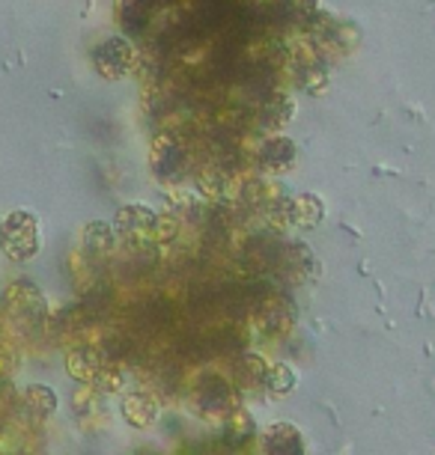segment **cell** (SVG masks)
Instances as JSON below:
<instances>
[{
	"instance_id": "obj_3",
	"label": "cell",
	"mask_w": 435,
	"mask_h": 455,
	"mask_svg": "<svg viewBox=\"0 0 435 455\" xmlns=\"http://www.w3.org/2000/svg\"><path fill=\"white\" fill-rule=\"evenodd\" d=\"M158 220L161 214L152 212L149 205L134 203V205H123L110 227H114L117 238H123L132 251H149L158 242Z\"/></svg>"
},
{
	"instance_id": "obj_25",
	"label": "cell",
	"mask_w": 435,
	"mask_h": 455,
	"mask_svg": "<svg viewBox=\"0 0 435 455\" xmlns=\"http://www.w3.org/2000/svg\"><path fill=\"white\" fill-rule=\"evenodd\" d=\"M149 4H152V6H173L176 0H149Z\"/></svg>"
},
{
	"instance_id": "obj_6",
	"label": "cell",
	"mask_w": 435,
	"mask_h": 455,
	"mask_svg": "<svg viewBox=\"0 0 435 455\" xmlns=\"http://www.w3.org/2000/svg\"><path fill=\"white\" fill-rule=\"evenodd\" d=\"M149 158H152V173L161 182H176V179H182L185 167H189V152H185V143L176 134H158L156 143H152Z\"/></svg>"
},
{
	"instance_id": "obj_9",
	"label": "cell",
	"mask_w": 435,
	"mask_h": 455,
	"mask_svg": "<svg viewBox=\"0 0 435 455\" xmlns=\"http://www.w3.org/2000/svg\"><path fill=\"white\" fill-rule=\"evenodd\" d=\"M105 366H108V360L101 355V348L96 346H75L69 355H66V369H69V375L75 381H81L84 387H96Z\"/></svg>"
},
{
	"instance_id": "obj_11",
	"label": "cell",
	"mask_w": 435,
	"mask_h": 455,
	"mask_svg": "<svg viewBox=\"0 0 435 455\" xmlns=\"http://www.w3.org/2000/svg\"><path fill=\"white\" fill-rule=\"evenodd\" d=\"M269 363L260 355H251V351H238L230 363V378L227 381L238 390H257L262 387V378H266Z\"/></svg>"
},
{
	"instance_id": "obj_4",
	"label": "cell",
	"mask_w": 435,
	"mask_h": 455,
	"mask_svg": "<svg viewBox=\"0 0 435 455\" xmlns=\"http://www.w3.org/2000/svg\"><path fill=\"white\" fill-rule=\"evenodd\" d=\"M0 242H4V251L10 259L15 262L33 259L39 253V220L30 212H12L4 220Z\"/></svg>"
},
{
	"instance_id": "obj_12",
	"label": "cell",
	"mask_w": 435,
	"mask_h": 455,
	"mask_svg": "<svg viewBox=\"0 0 435 455\" xmlns=\"http://www.w3.org/2000/svg\"><path fill=\"white\" fill-rule=\"evenodd\" d=\"M293 114H295V105L293 99L284 96V92H271L260 101V110H257V125L262 132L275 134L280 128H286L293 123Z\"/></svg>"
},
{
	"instance_id": "obj_14",
	"label": "cell",
	"mask_w": 435,
	"mask_h": 455,
	"mask_svg": "<svg viewBox=\"0 0 435 455\" xmlns=\"http://www.w3.org/2000/svg\"><path fill=\"white\" fill-rule=\"evenodd\" d=\"M117 19H119V28H123L125 36L138 39V36H143V33L149 30L152 4H149V0H119Z\"/></svg>"
},
{
	"instance_id": "obj_24",
	"label": "cell",
	"mask_w": 435,
	"mask_h": 455,
	"mask_svg": "<svg viewBox=\"0 0 435 455\" xmlns=\"http://www.w3.org/2000/svg\"><path fill=\"white\" fill-rule=\"evenodd\" d=\"M75 414L90 419L101 414V393L93 390V387H81L78 393H75Z\"/></svg>"
},
{
	"instance_id": "obj_5",
	"label": "cell",
	"mask_w": 435,
	"mask_h": 455,
	"mask_svg": "<svg viewBox=\"0 0 435 455\" xmlns=\"http://www.w3.org/2000/svg\"><path fill=\"white\" fill-rule=\"evenodd\" d=\"M93 68L101 75L105 81H119L132 72L134 63H138V51L125 36H110L101 39L96 48H93Z\"/></svg>"
},
{
	"instance_id": "obj_21",
	"label": "cell",
	"mask_w": 435,
	"mask_h": 455,
	"mask_svg": "<svg viewBox=\"0 0 435 455\" xmlns=\"http://www.w3.org/2000/svg\"><path fill=\"white\" fill-rule=\"evenodd\" d=\"M230 179H233L230 170L218 164H206L203 173L197 176V191L206 196V200H221V196L230 191Z\"/></svg>"
},
{
	"instance_id": "obj_8",
	"label": "cell",
	"mask_w": 435,
	"mask_h": 455,
	"mask_svg": "<svg viewBox=\"0 0 435 455\" xmlns=\"http://www.w3.org/2000/svg\"><path fill=\"white\" fill-rule=\"evenodd\" d=\"M295 143L289 140L284 134H271L266 137V143L260 146L257 152V164L262 173H271V176H280V173H289L295 167Z\"/></svg>"
},
{
	"instance_id": "obj_1",
	"label": "cell",
	"mask_w": 435,
	"mask_h": 455,
	"mask_svg": "<svg viewBox=\"0 0 435 455\" xmlns=\"http://www.w3.org/2000/svg\"><path fill=\"white\" fill-rule=\"evenodd\" d=\"M4 310L6 319L12 322V328L21 333H39L48 322V300L39 291L36 283L30 280H15L4 295Z\"/></svg>"
},
{
	"instance_id": "obj_22",
	"label": "cell",
	"mask_w": 435,
	"mask_h": 455,
	"mask_svg": "<svg viewBox=\"0 0 435 455\" xmlns=\"http://www.w3.org/2000/svg\"><path fill=\"white\" fill-rule=\"evenodd\" d=\"M254 432H257V426H254V417L247 414V411H242V408H236L233 414L224 419V441L233 446V450L251 441Z\"/></svg>"
},
{
	"instance_id": "obj_10",
	"label": "cell",
	"mask_w": 435,
	"mask_h": 455,
	"mask_svg": "<svg viewBox=\"0 0 435 455\" xmlns=\"http://www.w3.org/2000/svg\"><path fill=\"white\" fill-rule=\"evenodd\" d=\"M262 455H304V435L293 423H271L260 435Z\"/></svg>"
},
{
	"instance_id": "obj_23",
	"label": "cell",
	"mask_w": 435,
	"mask_h": 455,
	"mask_svg": "<svg viewBox=\"0 0 435 455\" xmlns=\"http://www.w3.org/2000/svg\"><path fill=\"white\" fill-rule=\"evenodd\" d=\"M262 390L271 396H289L295 390V369L286 363H271L262 378Z\"/></svg>"
},
{
	"instance_id": "obj_2",
	"label": "cell",
	"mask_w": 435,
	"mask_h": 455,
	"mask_svg": "<svg viewBox=\"0 0 435 455\" xmlns=\"http://www.w3.org/2000/svg\"><path fill=\"white\" fill-rule=\"evenodd\" d=\"M191 399H194V408H197L203 417L221 419V423L238 408L236 387L218 372H200L197 381H194Z\"/></svg>"
},
{
	"instance_id": "obj_16",
	"label": "cell",
	"mask_w": 435,
	"mask_h": 455,
	"mask_svg": "<svg viewBox=\"0 0 435 455\" xmlns=\"http://www.w3.org/2000/svg\"><path fill=\"white\" fill-rule=\"evenodd\" d=\"M123 417L134 428H147L158 419V402L149 393H129L123 399Z\"/></svg>"
},
{
	"instance_id": "obj_20",
	"label": "cell",
	"mask_w": 435,
	"mask_h": 455,
	"mask_svg": "<svg viewBox=\"0 0 435 455\" xmlns=\"http://www.w3.org/2000/svg\"><path fill=\"white\" fill-rule=\"evenodd\" d=\"M293 212H295V227L302 229H313L326 220V203L313 194L293 196Z\"/></svg>"
},
{
	"instance_id": "obj_15",
	"label": "cell",
	"mask_w": 435,
	"mask_h": 455,
	"mask_svg": "<svg viewBox=\"0 0 435 455\" xmlns=\"http://www.w3.org/2000/svg\"><path fill=\"white\" fill-rule=\"evenodd\" d=\"M81 247H84V253L90 256V259H108L110 253H114V247H117V233H114V227L105 220H93L84 227V233H81Z\"/></svg>"
},
{
	"instance_id": "obj_17",
	"label": "cell",
	"mask_w": 435,
	"mask_h": 455,
	"mask_svg": "<svg viewBox=\"0 0 435 455\" xmlns=\"http://www.w3.org/2000/svg\"><path fill=\"white\" fill-rule=\"evenodd\" d=\"M21 405L33 419H48L57 411V393L45 387V384H30L21 393Z\"/></svg>"
},
{
	"instance_id": "obj_19",
	"label": "cell",
	"mask_w": 435,
	"mask_h": 455,
	"mask_svg": "<svg viewBox=\"0 0 435 455\" xmlns=\"http://www.w3.org/2000/svg\"><path fill=\"white\" fill-rule=\"evenodd\" d=\"M295 81L298 87L304 92H310V96H319V92H326L328 87V68L322 60H302V63H295Z\"/></svg>"
},
{
	"instance_id": "obj_13",
	"label": "cell",
	"mask_w": 435,
	"mask_h": 455,
	"mask_svg": "<svg viewBox=\"0 0 435 455\" xmlns=\"http://www.w3.org/2000/svg\"><path fill=\"white\" fill-rule=\"evenodd\" d=\"M257 324L271 337H280L293 328V310H289V300L278 295H266L257 307Z\"/></svg>"
},
{
	"instance_id": "obj_7",
	"label": "cell",
	"mask_w": 435,
	"mask_h": 455,
	"mask_svg": "<svg viewBox=\"0 0 435 455\" xmlns=\"http://www.w3.org/2000/svg\"><path fill=\"white\" fill-rule=\"evenodd\" d=\"M275 268L284 274L286 280L293 283H304L317 274V259H313V251L302 242H286L278 244V259Z\"/></svg>"
},
{
	"instance_id": "obj_18",
	"label": "cell",
	"mask_w": 435,
	"mask_h": 455,
	"mask_svg": "<svg viewBox=\"0 0 435 455\" xmlns=\"http://www.w3.org/2000/svg\"><path fill=\"white\" fill-rule=\"evenodd\" d=\"M275 12L280 21L286 24H313L319 15V0H275Z\"/></svg>"
},
{
	"instance_id": "obj_26",
	"label": "cell",
	"mask_w": 435,
	"mask_h": 455,
	"mask_svg": "<svg viewBox=\"0 0 435 455\" xmlns=\"http://www.w3.org/2000/svg\"><path fill=\"white\" fill-rule=\"evenodd\" d=\"M141 455H152V452H141Z\"/></svg>"
}]
</instances>
